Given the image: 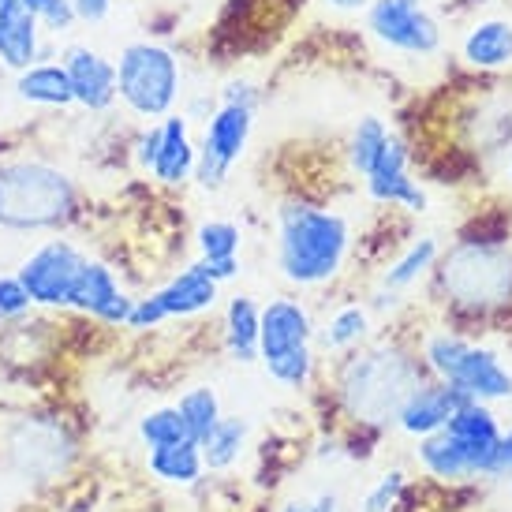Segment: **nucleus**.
Returning a JSON list of instances; mask_svg holds the SVG:
<instances>
[{"instance_id":"f3484780","label":"nucleus","mask_w":512,"mask_h":512,"mask_svg":"<svg viewBox=\"0 0 512 512\" xmlns=\"http://www.w3.org/2000/svg\"><path fill=\"white\" fill-rule=\"evenodd\" d=\"M68 453H72L68 434L45 419H27L12 441V464L23 475H57Z\"/></svg>"},{"instance_id":"412c9836","label":"nucleus","mask_w":512,"mask_h":512,"mask_svg":"<svg viewBox=\"0 0 512 512\" xmlns=\"http://www.w3.org/2000/svg\"><path fill=\"white\" fill-rule=\"evenodd\" d=\"M15 98L23 105H38V109H68V105H75V90L64 60L60 64L42 60V64L23 68L15 75Z\"/></svg>"},{"instance_id":"72a5a7b5","label":"nucleus","mask_w":512,"mask_h":512,"mask_svg":"<svg viewBox=\"0 0 512 512\" xmlns=\"http://www.w3.org/2000/svg\"><path fill=\"white\" fill-rule=\"evenodd\" d=\"M161 322H169V314H165V307H161L157 296L150 292V296H139L135 303H131V314H128V322H124V329L150 333V329H157Z\"/></svg>"},{"instance_id":"e433bc0d","label":"nucleus","mask_w":512,"mask_h":512,"mask_svg":"<svg viewBox=\"0 0 512 512\" xmlns=\"http://www.w3.org/2000/svg\"><path fill=\"white\" fill-rule=\"evenodd\" d=\"M337 505H341L337 494H318V498H292L273 512H337Z\"/></svg>"},{"instance_id":"a878e982","label":"nucleus","mask_w":512,"mask_h":512,"mask_svg":"<svg viewBox=\"0 0 512 512\" xmlns=\"http://www.w3.org/2000/svg\"><path fill=\"white\" fill-rule=\"evenodd\" d=\"M247 438H251V423L243 415H221L217 427L199 441L206 471H232L247 453Z\"/></svg>"},{"instance_id":"6ab92c4d","label":"nucleus","mask_w":512,"mask_h":512,"mask_svg":"<svg viewBox=\"0 0 512 512\" xmlns=\"http://www.w3.org/2000/svg\"><path fill=\"white\" fill-rule=\"evenodd\" d=\"M195 161H199V146L191 139L187 116L169 113L161 120V146H157V157L150 165V176L161 187H184L195 176Z\"/></svg>"},{"instance_id":"f03ea898","label":"nucleus","mask_w":512,"mask_h":512,"mask_svg":"<svg viewBox=\"0 0 512 512\" xmlns=\"http://www.w3.org/2000/svg\"><path fill=\"white\" fill-rule=\"evenodd\" d=\"M427 378L419 356L400 344H359L337 363V400L359 427H385L415 385Z\"/></svg>"},{"instance_id":"2eb2a0df","label":"nucleus","mask_w":512,"mask_h":512,"mask_svg":"<svg viewBox=\"0 0 512 512\" xmlns=\"http://www.w3.org/2000/svg\"><path fill=\"white\" fill-rule=\"evenodd\" d=\"M468 400H471L468 393L456 389V385L441 382V378H423V382L404 397L393 423H397L400 434H408V438H427V434H438V430L453 419L456 408L468 404Z\"/></svg>"},{"instance_id":"c756f323","label":"nucleus","mask_w":512,"mask_h":512,"mask_svg":"<svg viewBox=\"0 0 512 512\" xmlns=\"http://www.w3.org/2000/svg\"><path fill=\"white\" fill-rule=\"evenodd\" d=\"M195 243H199V258L202 262H217V258H240L243 247V232L236 221H202L199 232H195Z\"/></svg>"},{"instance_id":"a19ab883","label":"nucleus","mask_w":512,"mask_h":512,"mask_svg":"<svg viewBox=\"0 0 512 512\" xmlns=\"http://www.w3.org/2000/svg\"><path fill=\"white\" fill-rule=\"evenodd\" d=\"M326 4L341 15H359V12H367L370 8V0H326Z\"/></svg>"},{"instance_id":"f8f14e48","label":"nucleus","mask_w":512,"mask_h":512,"mask_svg":"<svg viewBox=\"0 0 512 512\" xmlns=\"http://www.w3.org/2000/svg\"><path fill=\"white\" fill-rule=\"evenodd\" d=\"M131 303H135V299L120 288L116 273L109 270V262L86 255L83 270H79V277H75V285H72V296H68V311H79V314H86V318H94L98 326L116 329L128 322Z\"/></svg>"},{"instance_id":"423d86ee","label":"nucleus","mask_w":512,"mask_h":512,"mask_svg":"<svg viewBox=\"0 0 512 512\" xmlns=\"http://www.w3.org/2000/svg\"><path fill=\"white\" fill-rule=\"evenodd\" d=\"M258 363L277 385L307 389L314 378V318L296 296H277L262 307L258 322Z\"/></svg>"},{"instance_id":"9d476101","label":"nucleus","mask_w":512,"mask_h":512,"mask_svg":"<svg viewBox=\"0 0 512 512\" xmlns=\"http://www.w3.org/2000/svg\"><path fill=\"white\" fill-rule=\"evenodd\" d=\"M83 262H86V251L79 243L53 236V240L38 243L30 255H23V262L15 266V277L23 281L34 307L64 311L68 296H72L75 277L83 270Z\"/></svg>"},{"instance_id":"393cba45","label":"nucleus","mask_w":512,"mask_h":512,"mask_svg":"<svg viewBox=\"0 0 512 512\" xmlns=\"http://www.w3.org/2000/svg\"><path fill=\"white\" fill-rule=\"evenodd\" d=\"M258 322L262 307L251 296H232L225 307V348L232 363L251 367L258 363Z\"/></svg>"},{"instance_id":"2f4dec72","label":"nucleus","mask_w":512,"mask_h":512,"mask_svg":"<svg viewBox=\"0 0 512 512\" xmlns=\"http://www.w3.org/2000/svg\"><path fill=\"white\" fill-rule=\"evenodd\" d=\"M404 494H408V471L404 468L385 471L382 479L367 490V498H363V512H393Z\"/></svg>"},{"instance_id":"58836bf2","label":"nucleus","mask_w":512,"mask_h":512,"mask_svg":"<svg viewBox=\"0 0 512 512\" xmlns=\"http://www.w3.org/2000/svg\"><path fill=\"white\" fill-rule=\"evenodd\" d=\"M494 479H512V427L501 434L498 456H494Z\"/></svg>"},{"instance_id":"c85d7f7f","label":"nucleus","mask_w":512,"mask_h":512,"mask_svg":"<svg viewBox=\"0 0 512 512\" xmlns=\"http://www.w3.org/2000/svg\"><path fill=\"white\" fill-rule=\"evenodd\" d=\"M176 412L184 419V430L191 441H202L210 430L217 427V419H221V397H217L214 385H191L184 397L176 400Z\"/></svg>"},{"instance_id":"c03bdc74","label":"nucleus","mask_w":512,"mask_h":512,"mask_svg":"<svg viewBox=\"0 0 512 512\" xmlns=\"http://www.w3.org/2000/svg\"><path fill=\"white\" fill-rule=\"evenodd\" d=\"M509 184H512V161H509Z\"/></svg>"},{"instance_id":"37998d69","label":"nucleus","mask_w":512,"mask_h":512,"mask_svg":"<svg viewBox=\"0 0 512 512\" xmlns=\"http://www.w3.org/2000/svg\"><path fill=\"white\" fill-rule=\"evenodd\" d=\"M460 4H471V8H479V4H486V0H460Z\"/></svg>"},{"instance_id":"4c0bfd02","label":"nucleus","mask_w":512,"mask_h":512,"mask_svg":"<svg viewBox=\"0 0 512 512\" xmlns=\"http://www.w3.org/2000/svg\"><path fill=\"white\" fill-rule=\"evenodd\" d=\"M157 146H161V124L146 128L143 135H139V143H135V161H139V169L143 172H150V165H154Z\"/></svg>"},{"instance_id":"ea45409f","label":"nucleus","mask_w":512,"mask_h":512,"mask_svg":"<svg viewBox=\"0 0 512 512\" xmlns=\"http://www.w3.org/2000/svg\"><path fill=\"white\" fill-rule=\"evenodd\" d=\"M199 262H202V258H199ZM202 270L210 273L217 285H221V281H232V277L240 273V258H217V262H202Z\"/></svg>"},{"instance_id":"ddd939ff","label":"nucleus","mask_w":512,"mask_h":512,"mask_svg":"<svg viewBox=\"0 0 512 512\" xmlns=\"http://www.w3.org/2000/svg\"><path fill=\"white\" fill-rule=\"evenodd\" d=\"M441 430L464 449L475 479H494V456H498V441H501V434H505L501 415L494 412V404L468 400V404L456 408L453 419Z\"/></svg>"},{"instance_id":"39448f33","label":"nucleus","mask_w":512,"mask_h":512,"mask_svg":"<svg viewBox=\"0 0 512 512\" xmlns=\"http://www.w3.org/2000/svg\"><path fill=\"white\" fill-rule=\"evenodd\" d=\"M419 363L430 378L464 389L471 400L505 404L512 400V370L486 344L464 337L460 329H434L419 344Z\"/></svg>"},{"instance_id":"c9c22d12","label":"nucleus","mask_w":512,"mask_h":512,"mask_svg":"<svg viewBox=\"0 0 512 512\" xmlns=\"http://www.w3.org/2000/svg\"><path fill=\"white\" fill-rule=\"evenodd\" d=\"M72 4V12L79 23H86V27H98V23H105L109 15H113V4L116 0H68Z\"/></svg>"},{"instance_id":"6e6552de","label":"nucleus","mask_w":512,"mask_h":512,"mask_svg":"<svg viewBox=\"0 0 512 512\" xmlns=\"http://www.w3.org/2000/svg\"><path fill=\"white\" fill-rule=\"evenodd\" d=\"M363 15H367V34L389 53L427 60L438 57L445 45V27L430 12L427 0H370Z\"/></svg>"},{"instance_id":"79ce46f5","label":"nucleus","mask_w":512,"mask_h":512,"mask_svg":"<svg viewBox=\"0 0 512 512\" xmlns=\"http://www.w3.org/2000/svg\"><path fill=\"white\" fill-rule=\"evenodd\" d=\"M23 4H27V8H30V12H38V8H42V4H45V0H23Z\"/></svg>"},{"instance_id":"20e7f679","label":"nucleus","mask_w":512,"mask_h":512,"mask_svg":"<svg viewBox=\"0 0 512 512\" xmlns=\"http://www.w3.org/2000/svg\"><path fill=\"white\" fill-rule=\"evenodd\" d=\"M445 303L468 318L512 311V247L505 240L464 236L434 266Z\"/></svg>"},{"instance_id":"7c9ffc66","label":"nucleus","mask_w":512,"mask_h":512,"mask_svg":"<svg viewBox=\"0 0 512 512\" xmlns=\"http://www.w3.org/2000/svg\"><path fill=\"white\" fill-rule=\"evenodd\" d=\"M184 419L176 412V404L169 408H150V412L139 419V441L146 449H157V445H172V441H184Z\"/></svg>"},{"instance_id":"f704fd0d","label":"nucleus","mask_w":512,"mask_h":512,"mask_svg":"<svg viewBox=\"0 0 512 512\" xmlns=\"http://www.w3.org/2000/svg\"><path fill=\"white\" fill-rule=\"evenodd\" d=\"M38 23H42L45 34H72L79 19H75L68 0H45L42 8H38Z\"/></svg>"},{"instance_id":"9b49d317","label":"nucleus","mask_w":512,"mask_h":512,"mask_svg":"<svg viewBox=\"0 0 512 512\" xmlns=\"http://www.w3.org/2000/svg\"><path fill=\"white\" fill-rule=\"evenodd\" d=\"M408 161H412L408 139L400 131H389L382 157H378V165L370 169L363 184H367L370 202H378V206L404 210V214H427V191L408 172Z\"/></svg>"},{"instance_id":"a18cd8bd","label":"nucleus","mask_w":512,"mask_h":512,"mask_svg":"<svg viewBox=\"0 0 512 512\" xmlns=\"http://www.w3.org/2000/svg\"><path fill=\"white\" fill-rule=\"evenodd\" d=\"M0 4H4V0H0Z\"/></svg>"},{"instance_id":"7ed1b4c3","label":"nucleus","mask_w":512,"mask_h":512,"mask_svg":"<svg viewBox=\"0 0 512 512\" xmlns=\"http://www.w3.org/2000/svg\"><path fill=\"white\" fill-rule=\"evenodd\" d=\"M79 187L72 172L45 157L0 161V232H57L75 217Z\"/></svg>"},{"instance_id":"0eeeda50","label":"nucleus","mask_w":512,"mask_h":512,"mask_svg":"<svg viewBox=\"0 0 512 512\" xmlns=\"http://www.w3.org/2000/svg\"><path fill=\"white\" fill-rule=\"evenodd\" d=\"M184 94V68L169 45L128 42L116 57V98L139 120H165Z\"/></svg>"},{"instance_id":"473e14b6","label":"nucleus","mask_w":512,"mask_h":512,"mask_svg":"<svg viewBox=\"0 0 512 512\" xmlns=\"http://www.w3.org/2000/svg\"><path fill=\"white\" fill-rule=\"evenodd\" d=\"M34 311L27 288L15 273H0V326L4 322H23L27 314Z\"/></svg>"},{"instance_id":"a211bd4d","label":"nucleus","mask_w":512,"mask_h":512,"mask_svg":"<svg viewBox=\"0 0 512 512\" xmlns=\"http://www.w3.org/2000/svg\"><path fill=\"white\" fill-rule=\"evenodd\" d=\"M42 23L38 12H30L23 0H4L0 4V68L23 72L42 60Z\"/></svg>"},{"instance_id":"bb28decb","label":"nucleus","mask_w":512,"mask_h":512,"mask_svg":"<svg viewBox=\"0 0 512 512\" xmlns=\"http://www.w3.org/2000/svg\"><path fill=\"white\" fill-rule=\"evenodd\" d=\"M370 329H374V318H370L367 303H341L322 326V348L333 356L352 352V348L370 341Z\"/></svg>"},{"instance_id":"1a4fd4ad","label":"nucleus","mask_w":512,"mask_h":512,"mask_svg":"<svg viewBox=\"0 0 512 512\" xmlns=\"http://www.w3.org/2000/svg\"><path fill=\"white\" fill-rule=\"evenodd\" d=\"M255 131V109L251 105H232L221 101L214 113L206 116L199 143V161H195V176L202 191H221L228 180V172L240 165V157L247 154Z\"/></svg>"},{"instance_id":"aec40b11","label":"nucleus","mask_w":512,"mask_h":512,"mask_svg":"<svg viewBox=\"0 0 512 512\" xmlns=\"http://www.w3.org/2000/svg\"><path fill=\"white\" fill-rule=\"evenodd\" d=\"M154 296L169 318H191V314L210 311L217 303V281L202 270V262H191L161 288H154Z\"/></svg>"},{"instance_id":"cd10ccee","label":"nucleus","mask_w":512,"mask_h":512,"mask_svg":"<svg viewBox=\"0 0 512 512\" xmlns=\"http://www.w3.org/2000/svg\"><path fill=\"white\" fill-rule=\"evenodd\" d=\"M385 139H389V128H385L382 116H359L348 143H344V161H348V172L367 180L370 169L378 165V157L385 150Z\"/></svg>"},{"instance_id":"b1692460","label":"nucleus","mask_w":512,"mask_h":512,"mask_svg":"<svg viewBox=\"0 0 512 512\" xmlns=\"http://www.w3.org/2000/svg\"><path fill=\"white\" fill-rule=\"evenodd\" d=\"M438 258H441L438 236H415V240L382 270V288L385 292H397V296L408 292V288H415L419 281H427L430 273H434V266H438Z\"/></svg>"},{"instance_id":"5701e85b","label":"nucleus","mask_w":512,"mask_h":512,"mask_svg":"<svg viewBox=\"0 0 512 512\" xmlns=\"http://www.w3.org/2000/svg\"><path fill=\"white\" fill-rule=\"evenodd\" d=\"M415 460H419L423 475L434 479V483H445V486L475 483L468 456H464V449H460L445 430L427 434V438H415Z\"/></svg>"},{"instance_id":"dca6fc26","label":"nucleus","mask_w":512,"mask_h":512,"mask_svg":"<svg viewBox=\"0 0 512 512\" xmlns=\"http://www.w3.org/2000/svg\"><path fill=\"white\" fill-rule=\"evenodd\" d=\"M64 68L72 79L75 105L86 113H109L116 105V60L90 45H68L64 49Z\"/></svg>"},{"instance_id":"4468645a","label":"nucleus","mask_w":512,"mask_h":512,"mask_svg":"<svg viewBox=\"0 0 512 512\" xmlns=\"http://www.w3.org/2000/svg\"><path fill=\"white\" fill-rule=\"evenodd\" d=\"M460 64L475 75L512 72V19L509 15H479L460 30L456 42Z\"/></svg>"},{"instance_id":"4be33fe9","label":"nucleus","mask_w":512,"mask_h":512,"mask_svg":"<svg viewBox=\"0 0 512 512\" xmlns=\"http://www.w3.org/2000/svg\"><path fill=\"white\" fill-rule=\"evenodd\" d=\"M146 471L154 475L157 483L165 486H199L206 475V460H202L199 441H172V445H157L146 449Z\"/></svg>"},{"instance_id":"f257e3e1","label":"nucleus","mask_w":512,"mask_h":512,"mask_svg":"<svg viewBox=\"0 0 512 512\" xmlns=\"http://www.w3.org/2000/svg\"><path fill=\"white\" fill-rule=\"evenodd\" d=\"M352 255L348 217L307 199H288L277 210V270L288 285H333Z\"/></svg>"}]
</instances>
